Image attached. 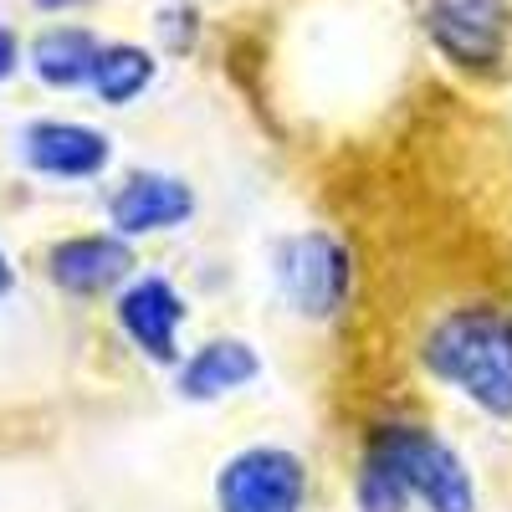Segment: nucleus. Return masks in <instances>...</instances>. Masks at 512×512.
<instances>
[{
	"label": "nucleus",
	"instance_id": "20e7f679",
	"mask_svg": "<svg viewBox=\"0 0 512 512\" xmlns=\"http://www.w3.org/2000/svg\"><path fill=\"white\" fill-rule=\"evenodd\" d=\"M216 512H308L313 472L292 446L251 441L216 466Z\"/></svg>",
	"mask_w": 512,
	"mask_h": 512
},
{
	"label": "nucleus",
	"instance_id": "4468645a",
	"mask_svg": "<svg viewBox=\"0 0 512 512\" xmlns=\"http://www.w3.org/2000/svg\"><path fill=\"white\" fill-rule=\"evenodd\" d=\"M16 67H21V41H16V31L0 26V82H6Z\"/></svg>",
	"mask_w": 512,
	"mask_h": 512
},
{
	"label": "nucleus",
	"instance_id": "6e6552de",
	"mask_svg": "<svg viewBox=\"0 0 512 512\" xmlns=\"http://www.w3.org/2000/svg\"><path fill=\"white\" fill-rule=\"evenodd\" d=\"M134 277H139L134 241H123L118 231H77L47 246V282L77 297V303L118 297Z\"/></svg>",
	"mask_w": 512,
	"mask_h": 512
},
{
	"label": "nucleus",
	"instance_id": "423d86ee",
	"mask_svg": "<svg viewBox=\"0 0 512 512\" xmlns=\"http://www.w3.org/2000/svg\"><path fill=\"white\" fill-rule=\"evenodd\" d=\"M507 0H425V36L461 72H497L507 57Z\"/></svg>",
	"mask_w": 512,
	"mask_h": 512
},
{
	"label": "nucleus",
	"instance_id": "dca6fc26",
	"mask_svg": "<svg viewBox=\"0 0 512 512\" xmlns=\"http://www.w3.org/2000/svg\"><path fill=\"white\" fill-rule=\"evenodd\" d=\"M16 292V267H11V256L0 251V297H11Z\"/></svg>",
	"mask_w": 512,
	"mask_h": 512
},
{
	"label": "nucleus",
	"instance_id": "39448f33",
	"mask_svg": "<svg viewBox=\"0 0 512 512\" xmlns=\"http://www.w3.org/2000/svg\"><path fill=\"white\" fill-rule=\"evenodd\" d=\"M113 323H118V333L128 338V349H134L144 364L169 369V374L180 369L190 303H185V292L169 282V277L139 272L134 282L113 297Z\"/></svg>",
	"mask_w": 512,
	"mask_h": 512
},
{
	"label": "nucleus",
	"instance_id": "f03ea898",
	"mask_svg": "<svg viewBox=\"0 0 512 512\" xmlns=\"http://www.w3.org/2000/svg\"><path fill=\"white\" fill-rule=\"evenodd\" d=\"M359 451L374 456L379 466H390L420 512H477L482 507L472 466H466V456L436 431V425L384 415L364 431Z\"/></svg>",
	"mask_w": 512,
	"mask_h": 512
},
{
	"label": "nucleus",
	"instance_id": "9d476101",
	"mask_svg": "<svg viewBox=\"0 0 512 512\" xmlns=\"http://www.w3.org/2000/svg\"><path fill=\"white\" fill-rule=\"evenodd\" d=\"M256 379H262V354H256V344H246L236 333H216V338H205V344L185 349V359L175 369V395L185 405H216V400L251 390Z\"/></svg>",
	"mask_w": 512,
	"mask_h": 512
},
{
	"label": "nucleus",
	"instance_id": "0eeeda50",
	"mask_svg": "<svg viewBox=\"0 0 512 512\" xmlns=\"http://www.w3.org/2000/svg\"><path fill=\"white\" fill-rule=\"evenodd\" d=\"M200 210V195L190 180L169 175V169H128L108 195V231L123 241H149L185 231Z\"/></svg>",
	"mask_w": 512,
	"mask_h": 512
},
{
	"label": "nucleus",
	"instance_id": "1a4fd4ad",
	"mask_svg": "<svg viewBox=\"0 0 512 512\" xmlns=\"http://www.w3.org/2000/svg\"><path fill=\"white\" fill-rule=\"evenodd\" d=\"M21 164L41 180H98L103 169L113 164V139L93 123L77 118H31L21 128Z\"/></svg>",
	"mask_w": 512,
	"mask_h": 512
},
{
	"label": "nucleus",
	"instance_id": "9b49d317",
	"mask_svg": "<svg viewBox=\"0 0 512 512\" xmlns=\"http://www.w3.org/2000/svg\"><path fill=\"white\" fill-rule=\"evenodd\" d=\"M98 52H103V41L88 26H47V31L31 36L26 67L36 72V82H47V88L67 93V88H88Z\"/></svg>",
	"mask_w": 512,
	"mask_h": 512
},
{
	"label": "nucleus",
	"instance_id": "7ed1b4c3",
	"mask_svg": "<svg viewBox=\"0 0 512 512\" xmlns=\"http://www.w3.org/2000/svg\"><path fill=\"white\" fill-rule=\"evenodd\" d=\"M354 251L349 241L328 226H303L287 231L272 246V282L287 313L303 323H338L354 303Z\"/></svg>",
	"mask_w": 512,
	"mask_h": 512
},
{
	"label": "nucleus",
	"instance_id": "ddd939ff",
	"mask_svg": "<svg viewBox=\"0 0 512 512\" xmlns=\"http://www.w3.org/2000/svg\"><path fill=\"white\" fill-rule=\"evenodd\" d=\"M354 512H415V502L390 466H379L374 456L359 451V461H354Z\"/></svg>",
	"mask_w": 512,
	"mask_h": 512
},
{
	"label": "nucleus",
	"instance_id": "f8f14e48",
	"mask_svg": "<svg viewBox=\"0 0 512 512\" xmlns=\"http://www.w3.org/2000/svg\"><path fill=\"white\" fill-rule=\"evenodd\" d=\"M154 77H159V57L149 47H134V41H103L88 88H93V98L103 108H128L154 88Z\"/></svg>",
	"mask_w": 512,
	"mask_h": 512
},
{
	"label": "nucleus",
	"instance_id": "f257e3e1",
	"mask_svg": "<svg viewBox=\"0 0 512 512\" xmlns=\"http://www.w3.org/2000/svg\"><path fill=\"white\" fill-rule=\"evenodd\" d=\"M420 369L477 415L512 425V308L456 303L420 333Z\"/></svg>",
	"mask_w": 512,
	"mask_h": 512
},
{
	"label": "nucleus",
	"instance_id": "2eb2a0df",
	"mask_svg": "<svg viewBox=\"0 0 512 512\" xmlns=\"http://www.w3.org/2000/svg\"><path fill=\"white\" fill-rule=\"evenodd\" d=\"M36 11H47V16H62V11H77V6H88V0H31Z\"/></svg>",
	"mask_w": 512,
	"mask_h": 512
}]
</instances>
